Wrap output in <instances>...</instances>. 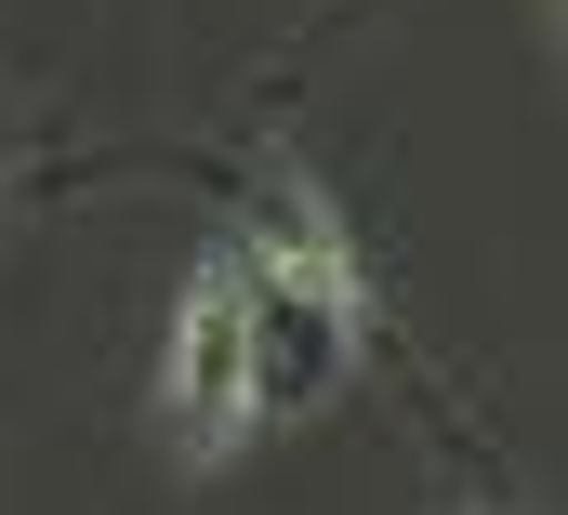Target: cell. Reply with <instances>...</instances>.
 Wrapping results in <instances>:
<instances>
[{
	"label": "cell",
	"instance_id": "obj_1",
	"mask_svg": "<svg viewBox=\"0 0 568 515\" xmlns=\"http://www.w3.org/2000/svg\"><path fill=\"white\" fill-rule=\"evenodd\" d=\"M225 277H239V344H252V423L331 410L344 371H357V344H371V291H357L344 212H331L291 159H252V172H239Z\"/></svg>",
	"mask_w": 568,
	"mask_h": 515
},
{
	"label": "cell",
	"instance_id": "obj_2",
	"mask_svg": "<svg viewBox=\"0 0 568 515\" xmlns=\"http://www.w3.org/2000/svg\"><path fill=\"white\" fill-rule=\"evenodd\" d=\"M159 410H172V450H185V463H225V450L252 436V344H239V277H225V252L199 264V291H185V317H172Z\"/></svg>",
	"mask_w": 568,
	"mask_h": 515
}]
</instances>
